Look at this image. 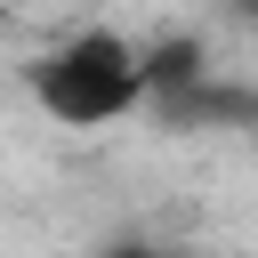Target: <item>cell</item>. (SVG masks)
I'll use <instances>...</instances> for the list:
<instances>
[{"label":"cell","mask_w":258,"mask_h":258,"mask_svg":"<svg viewBox=\"0 0 258 258\" xmlns=\"http://www.w3.org/2000/svg\"><path fill=\"white\" fill-rule=\"evenodd\" d=\"M24 89L56 129H113L153 97V56L113 24H81L24 64Z\"/></svg>","instance_id":"cell-1"}]
</instances>
